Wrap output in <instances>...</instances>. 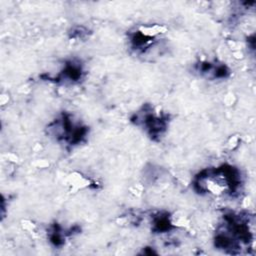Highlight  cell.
<instances>
[{
  "label": "cell",
  "instance_id": "2",
  "mask_svg": "<svg viewBox=\"0 0 256 256\" xmlns=\"http://www.w3.org/2000/svg\"><path fill=\"white\" fill-rule=\"evenodd\" d=\"M137 126H142L151 138H159L166 131L168 125V116L153 111L150 106H144L143 109L135 114L132 119Z\"/></svg>",
  "mask_w": 256,
  "mask_h": 256
},
{
  "label": "cell",
  "instance_id": "1",
  "mask_svg": "<svg viewBox=\"0 0 256 256\" xmlns=\"http://www.w3.org/2000/svg\"><path fill=\"white\" fill-rule=\"evenodd\" d=\"M242 184L240 171L231 165H222L217 168H207L199 172L193 186L198 193L215 195H235Z\"/></svg>",
  "mask_w": 256,
  "mask_h": 256
}]
</instances>
